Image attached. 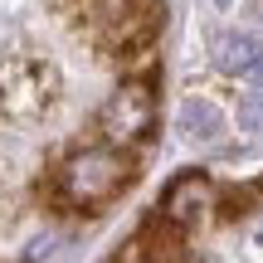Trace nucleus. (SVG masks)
Returning a JSON list of instances; mask_svg holds the SVG:
<instances>
[{"label":"nucleus","instance_id":"obj_1","mask_svg":"<svg viewBox=\"0 0 263 263\" xmlns=\"http://www.w3.org/2000/svg\"><path fill=\"white\" fill-rule=\"evenodd\" d=\"M132 185V156L117 146H83L59 166L54 195L73 210H98Z\"/></svg>","mask_w":263,"mask_h":263},{"label":"nucleus","instance_id":"obj_2","mask_svg":"<svg viewBox=\"0 0 263 263\" xmlns=\"http://www.w3.org/2000/svg\"><path fill=\"white\" fill-rule=\"evenodd\" d=\"M59 68L49 59L20 54L0 64V112L10 122H39L49 107L59 103Z\"/></svg>","mask_w":263,"mask_h":263},{"label":"nucleus","instance_id":"obj_3","mask_svg":"<svg viewBox=\"0 0 263 263\" xmlns=\"http://www.w3.org/2000/svg\"><path fill=\"white\" fill-rule=\"evenodd\" d=\"M151 127H156V88H151V78L122 83L98 112V137H103V146H117V151L146 141Z\"/></svg>","mask_w":263,"mask_h":263},{"label":"nucleus","instance_id":"obj_4","mask_svg":"<svg viewBox=\"0 0 263 263\" xmlns=\"http://www.w3.org/2000/svg\"><path fill=\"white\" fill-rule=\"evenodd\" d=\"M210 200H215V190H210V180L200 176V171H185V176H176L166 185V195H161V219H171V224H195L200 215L210 210Z\"/></svg>","mask_w":263,"mask_h":263},{"label":"nucleus","instance_id":"obj_5","mask_svg":"<svg viewBox=\"0 0 263 263\" xmlns=\"http://www.w3.org/2000/svg\"><path fill=\"white\" fill-rule=\"evenodd\" d=\"M176 132L190 141V146H205V151H215V146H224V112H219L210 98H185L180 103V112H176Z\"/></svg>","mask_w":263,"mask_h":263},{"label":"nucleus","instance_id":"obj_6","mask_svg":"<svg viewBox=\"0 0 263 263\" xmlns=\"http://www.w3.org/2000/svg\"><path fill=\"white\" fill-rule=\"evenodd\" d=\"M263 59V44L254 34H224L215 44V64L224 68V73H234V78H249V68H254Z\"/></svg>","mask_w":263,"mask_h":263},{"label":"nucleus","instance_id":"obj_7","mask_svg":"<svg viewBox=\"0 0 263 263\" xmlns=\"http://www.w3.org/2000/svg\"><path fill=\"white\" fill-rule=\"evenodd\" d=\"M239 132L263 137V93H244L239 98Z\"/></svg>","mask_w":263,"mask_h":263},{"label":"nucleus","instance_id":"obj_8","mask_svg":"<svg viewBox=\"0 0 263 263\" xmlns=\"http://www.w3.org/2000/svg\"><path fill=\"white\" fill-rule=\"evenodd\" d=\"M244 83H254V88H263V59H258L254 68H249V78H244Z\"/></svg>","mask_w":263,"mask_h":263},{"label":"nucleus","instance_id":"obj_9","mask_svg":"<svg viewBox=\"0 0 263 263\" xmlns=\"http://www.w3.org/2000/svg\"><path fill=\"white\" fill-rule=\"evenodd\" d=\"M215 5H229V0H215Z\"/></svg>","mask_w":263,"mask_h":263}]
</instances>
